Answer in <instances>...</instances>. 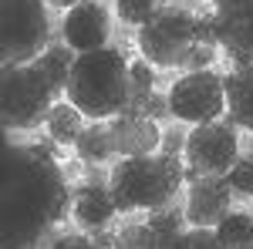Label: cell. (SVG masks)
<instances>
[{
  "mask_svg": "<svg viewBox=\"0 0 253 249\" xmlns=\"http://www.w3.org/2000/svg\"><path fill=\"white\" fill-rule=\"evenodd\" d=\"M0 58L3 64H31L51 47L47 0H0Z\"/></svg>",
  "mask_w": 253,
  "mask_h": 249,
  "instance_id": "5",
  "label": "cell"
},
{
  "mask_svg": "<svg viewBox=\"0 0 253 249\" xmlns=\"http://www.w3.org/2000/svg\"><path fill=\"white\" fill-rule=\"evenodd\" d=\"M182 222L186 219V209H182V199L175 195L166 206L149 212V236H152V249H175L179 239H182Z\"/></svg>",
  "mask_w": 253,
  "mask_h": 249,
  "instance_id": "15",
  "label": "cell"
},
{
  "mask_svg": "<svg viewBox=\"0 0 253 249\" xmlns=\"http://www.w3.org/2000/svg\"><path fill=\"white\" fill-rule=\"evenodd\" d=\"M216 239L223 249H253V215L247 212H230L219 226Z\"/></svg>",
  "mask_w": 253,
  "mask_h": 249,
  "instance_id": "19",
  "label": "cell"
},
{
  "mask_svg": "<svg viewBox=\"0 0 253 249\" xmlns=\"http://www.w3.org/2000/svg\"><path fill=\"white\" fill-rule=\"evenodd\" d=\"M108 34H112V20H108V10L98 0H84L78 7H71L64 14V20H61V37H64V44H71L78 54L101 51Z\"/></svg>",
  "mask_w": 253,
  "mask_h": 249,
  "instance_id": "11",
  "label": "cell"
},
{
  "mask_svg": "<svg viewBox=\"0 0 253 249\" xmlns=\"http://www.w3.org/2000/svg\"><path fill=\"white\" fill-rule=\"evenodd\" d=\"M186 142H189V135L182 132V128L162 132V148H159V152H162V155H172V158H179V155H182V148H186Z\"/></svg>",
  "mask_w": 253,
  "mask_h": 249,
  "instance_id": "27",
  "label": "cell"
},
{
  "mask_svg": "<svg viewBox=\"0 0 253 249\" xmlns=\"http://www.w3.org/2000/svg\"><path fill=\"white\" fill-rule=\"evenodd\" d=\"M213 61H216V47H213V44H199V40H196L193 47H189V54L182 58L179 68H182V71H210Z\"/></svg>",
  "mask_w": 253,
  "mask_h": 249,
  "instance_id": "23",
  "label": "cell"
},
{
  "mask_svg": "<svg viewBox=\"0 0 253 249\" xmlns=\"http://www.w3.org/2000/svg\"><path fill=\"white\" fill-rule=\"evenodd\" d=\"M219 44L236 68L253 64V0H219L213 10Z\"/></svg>",
  "mask_w": 253,
  "mask_h": 249,
  "instance_id": "9",
  "label": "cell"
},
{
  "mask_svg": "<svg viewBox=\"0 0 253 249\" xmlns=\"http://www.w3.org/2000/svg\"><path fill=\"white\" fill-rule=\"evenodd\" d=\"M128 77H132V88H145V91H156V64L149 61H132L128 64Z\"/></svg>",
  "mask_w": 253,
  "mask_h": 249,
  "instance_id": "25",
  "label": "cell"
},
{
  "mask_svg": "<svg viewBox=\"0 0 253 249\" xmlns=\"http://www.w3.org/2000/svg\"><path fill=\"white\" fill-rule=\"evenodd\" d=\"M128 88H132V77H128L125 58L112 47H101V51L78 54L64 95L84 118L101 121V118L122 115Z\"/></svg>",
  "mask_w": 253,
  "mask_h": 249,
  "instance_id": "2",
  "label": "cell"
},
{
  "mask_svg": "<svg viewBox=\"0 0 253 249\" xmlns=\"http://www.w3.org/2000/svg\"><path fill=\"white\" fill-rule=\"evenodd\" d=\"M71 206H75V219L84 229H98L108 226L118 212V202L108 185H95V182H81L78 189L71 192Z\"/></svg>",
  "mask_w": 253,
  "mask_h": 249,
  "instance_id": "13",
  "label": "cell"
},
{
  "mask_svg": "<svg viewBox=\"0 0 253 249\" xmlns=\"http://www.w3.org/2000/svg\"><path fill=\"white\" fill-rule=\"evenodd\" d=\"M51 7H61V10H71V7H78V3H84V0H47Z\"/></svg>",
  "mask_w": 253,
  "mask_h": 249,
  "instance_id": "32",
  "label": "cell"
},
{
  "mask_svg": "<svg viewBox=\"0 0 253 249\" xmlns=\"http://www.w3.org/2000/svg\"><path fill=\"white\" fill-rule=\"evenodd\" d=\"M44 125H47V135H51L58 145H75L78 135L84 132V115H81L71 101H58V105L51 108V115H47Z\"/></svg>",
  "mask_w": 253,
  "mask_h": 249,
  "instance_id": "18",
  "label": "cell"
},
{
  "mask_svg": "<svg viewBox=\"0 0 253 249\" xmlns=\"http://www.w3.org/2000/svg\"><path fill=\"white\" fill-rule=\"evenodd\" d=\"M233 206V189L226 182V175H203L199 182L189 185L186 195V219L189 226H203V229H216Z\"/></svg>",
  "mask_w": 253,
  "mask_h": 249,
  "instance_id": "10",
  "label": "cell"
},
{
  "mask_svg": "<svg viewBox=\"0 0 253 249\" xmlns=\"http://www.w3.org/2000/svg\"><path fill=\"white\" fill-rule=\"evenodd\" d=\"M58 91L38 61L31 64H3L0 71V118L7 132H27L47 121Z\"/></svg>",
  "mask_w": 253,
  "mask_h": 249,
  "instance_id": "4",
  "label": "cell"
},
{
  "mask_svg": "<svg viewBox=\"0 0 253 249\" xmlns=\"http://www.w3.org/2000/svg\"><path fill=\"white\" fill-rule=\"evenodd\" d=\"M175 249H223L219 246V239H216V229H203V226H193V229L182 232V239H179V246Z\"/></svg>",
  "mask_w": 253,
  "mask_h": 249,
  "instance_id": "24",
  "label": "cell"
},
{
  "mask_svg": "<svg viewBox=\"0 0 253 249\" xmlns=\"http://www.w3.org/2000/svg\"><path fill=\"white\" fill-rule=\"evenodd\" d=\"M223 84H226V118L253 132V64L230 71Z\"/></svg>",
  "mask_w": 253,
  "mask_h": 249,
  "instance_id": "14",
  "label": "cell"
},
{
  "mask_svg": "<svg viewBox=\"0 0 253 249\" xmlns=\"http://www.w3.org/2000/svg\"><path fill=\"white\" fill-rule=\"evenodd\" d=\"M115 10L122 24H132V27H142L149 24L152 14L159 10V0H115Z\"/></svg>",
  "mask_w": 253,
  "mask_h": 249,
  "instance_id": "20",
  "label": "cell"
},
{
  "mask_svg": "<svg viewBox=\"0 0 253 249\" xmlns=\"http://www.w3.org/2000/svg\"><path fill=\"white\" fill-rule=\"evenodd\" d=\"M182 172H186L182 158H172V155H162V152L135 155V158H122L112 169L108 189L118 202V212H132V209L152 212L179 195Z\"/></svg>",
  "mask_w": 253,
  "mask_h": 249,
  "instance_id": "3",
  "label": "cell"
},
{
  "mask_svg": "<svg viewBox=\"0 0 253 249\" xmlns=\"http://www.w3.org/2000/svg\"><path fill=\"white\" fill-rule=\"evenodd\" d=\"M47 249H101V246H95V239H91V236H78V232H71V236L54 239Z\"/></svg>",
  "mask_w": 253,
  "mask_h": 249,
  "instance_id": "29",
  "label": "cell"
},
{
  "mask_svg": "<svg viewBox=\"0 0 253 249\" xmlns=\"http://www.w3.org/2000/svg\"><path fill=\"white\" fill-rule=\"evenodd\" d=\"M88 236H91V239H95V246H101V249H115V239H118V232L105 229V226H98V229H91Z\"/></svg>",
  "mask_w": 253,
  "mask_h": 249,
  "instance_id": "30",
  "label": "cell"
},
{
  "mask_svg": "<svg viewBox=\"0 0 253 249\" xmlns=\"http://www.w3.org/2000/svg\"><path fill=\"white\" fill-rule=\"evenodd\" d=\"M169 115H172L169 95H159V91H152V98H149V108H145V118H152V121H166Z\"/></svg>",
  "mask_w": 253,
  "mask_h": 249,
  "instance_id": "28",
  "label": "cell"
},
{
  "mask_svg": "<svg viewBox=\"0 0 253 249\" xmlns=\"http://www.w3.org/2000/svg\"><path fill=\"white\" fill-rule=\"evenodd\" d=\"M71 192L58 158L38 142L14 145L3 138L0 152V249H41L44 236L68 215Z\"/></svg>",
  "mask_w": 253,
  "mask_h": 249,
  "instance_id": "1",
  "label": "cell"
},
{
  "mask_svg": "<svg viewBox=\"0 0 253 249\" xmlns=\"http://www.w3.org/2000/svg\"><path fill=\"white\" fill-rule=\"evenodd\" d=\"M240 138L230 118L196 125L186 142V165H193L199 175H226L240 158Z\"/></svg>",
  "mask_w": 253,
  "mask_h": 249,
  "instance_id": "8",
  "label": "cell"
},
{
  "mask_svg": "<svg viewBox=\"0 0 253 249\" xmlns=\"http://www.w3.org/2000/svg\"><path fill=\"white\" fill-rule=\"evenodd\" d=\"M75 61H78V51H75L71 44H51V47L38 58L41 71L47 74V81H51V88L58 91V98L68 91V81H71Z\"/></svg>",
  "mask_w": 253,
  "mask_h": 249,
  "instance_id": "17",
  "label": "cell"
},
{
  "mask_svg": "<svg viewBox=\"0 0 253 249\" xmlns=\"http://www.w3.org/2000/svg\"><path fill=\"white\" fill-rule=\"evenodd\" d=\"M226 182L236 195H253V155H240L236 165L226 172Z\"/></svg>",
  "mask_w": 253,
  "mask_h": 249,
  "instance_id": "21",
  "label": "cell"
},
{
  "mask_svg": "<svg viewBox=\"0 0 253 249\" xmlns=\"http://www.w3.org/2000/svg\"><path fill=\"white\" fill-rule=\"evenodd\" d=\"M196 44V14L186 7H159L149 24L138 27V51L156 68H179Z\"/></svg>",
  "mask_w": 253,
  "mask_h": 249,
  "instance_id": "6",
  "label": "cell"
},
{
  "mask_svg": "<svg viewBox=\"0 0 253 249\" xmlns=\"http://www.w3.org/2000/svg\"><path fill=\"white\" fill-rule=\"evenodd\" d=\"M169 105L172 118L179 121H219V115L226 111V84L216 71H189L169 88Z\"/></svg>",
  "mask_w": 253,
  "mask_h": 249,
  "instance_id": "7",
  "label": "cell"
},
{
  "mask_svg": "<svg viewBox=\"0 0 253 249\" xmlns=\"http://www.w3.org/2000/svg\"><path fill=\"white\" fill-rule=\"evenodd\" d=\"M75 155L84 165H105L108 158H115V142H112V125L91 121L84 125V132L75 142Z\"/></svg>",
  "mask_w": 253,
  "mask_h": 249,
  "instance_id": "16",
  "label": "cell"
},
{
  "mask_svg": "<svg viewBox=\"0 0 253 249\" xmlns=\"http://www.w3.org/2000/svg\"><path fill=\"white\" fill-rule=\"evenodd\" d=\"M115 249H152V236H149V222H128L118 229Z\"/></svg>",
  "mask_w": 253,
  "mask_h": 249,
  "instance_id": "22",
  "label": "cell"
},
{
  "mask_svg": "<svg viewBox=\"0 0 253 249\" xmlns=\"http://www.w3.org/2000/svg\"><path fill=\"white\" fill-rule=\"evenodd\" d=\"M112 142H115V155H122V158L152 155L156 148H162V128L152 118L115 115V121H112Z\"/></svg>",
  "mask_w": 253,
  "mask_h": 249,
  "instance_id": "12",
  "label": "cell"
},
{
  "mask_svg": "<svg viewBox=\"0 0 253 249\" xmlns=\"http://www.w3.org/2000/svg\"><path fill=\"white\" fill-rule=\"evenodd\" d=\"M196 40L199 44H219V31H216V17L213 14H199L196 17Z\"/></svg>",
  "mask_w": 253,
  "mask_h": 249,
  "instance_id": "26",
  "label": "cell"
},
{
  "mask_svg": "<svg viewBox=\"0 0 253 249\" xmlns=\"http://www.w3.org/2000/svg\"><path fill=\"white\" fill-rule=\"evenodd\" d=\"M216 3H219V0H216Z\"/></svg>",
  "mask_w": 253,
  "mask_h": 249,
  "instance_id": "33",
  "label": "cell"
},
{
  "mask_svg": "<svg viewBox=\"0 0 253 249\" xmlns=\"http://www.w3.org/2000/svg\"><path fill=\"white\" fill-rule=\"evenodd\" d=\"M84 178H88V182H95V185H108V178H112V175H105L101 169H98V165H88Z\"/></svg>",
  "mask_w": 253,
  "mask_h": 249,
  "instance_id": "31",
  "label": "cell"
}]
</instances>
